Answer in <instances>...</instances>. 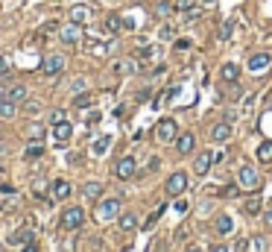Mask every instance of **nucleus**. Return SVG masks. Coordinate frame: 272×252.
<instances>
[{"label":"nucleus","mask_w":272,"mask_h":252,"mask_svg":"<svg viewBox=\"0 0 272 252\" xmlns=\"http://www.w3.org/2000/svg\"><path fill=\"white\" fill-rule=\"evenodd\" d=\"M155 138H158L161 144H173V141L179 138V126H176V120H173V118L158 120V126H155Z\"/></svg>","instance_id":"7ed1b4c3"},{"label":"nucleus","mask_w":272,"mask_h":252,"mask_svg":"<svg viewBox=\"0 0 272 252\" xmlns=\"http://www.w3.org/2000/svg\"><path fill=\"white\" fill-rule=\"evenodd\" d=\"M91 103H94V97H91L88 91H82V94H76V97H73V109H88Z\"/></svg>","instance_id":"2f4dec72"},{"label":"nucleus","mask_w":272,"mask_h":252,"mask_svg":"<svg viewBox=\"0 0 272 252\" xmlns=\"http://www.w3.org/2000/svg\"><path fill=\"white\" fill-rule=\"evenodd\" d=\"M196 6V0H176V9L179 12H187V9H193Z\"/></svg>","instance_id":"ea45409f"},{"label":"nucleus","mask_w":272,"mask_h":252,"mask_svg":"<svg viewBox=\"0 0 272 252\" xmlns=\"http://www.w3.org/2000/svg\"><path fill=\"white\" fill-rule=\"evenodd\" d=\"M65 65H68V59H65L62 53H53V56H47V59L41 62V73H44V76H59V73L65 70Z\"/></svg>","instance_id":"39448f33"},{"label":"nucleus","mask_w":272,"mask_h":252,"mask_svg":"<svg viewBox=\"0 0 272 252\" xmlns=\"http://www.w3.org/2000/svg\"><path fill=\"white\" fill-rule=\"evenodd\" d=\"M9 59H6V56H0V76H6V73H9Z\"/></svg>","instance_id":"a18cd8bd"},{"label":"nucleus","mask_w":272,"mask_h":252,"mask_svg":"<svg viewBox=\"0 0 272 252\" xmlns=\"http://www.w3.org/2000/svg\"><path fill=\"white\" fill-rule=\"evenodd\" d=\"M70 135H73V126H70V120L53 123V141H56V144H68Z\"/></svg>","instance_id":"f8f14e48"},{"label":"nucleus","mask_w":272,"mask_h":252,"mask_svg":"<svg viewBox=\"0 0 272 252\" xmlns=\"http://www.w3.org/2000/svg\"><path fill=\"white\" fill-rule=\"evenodd\" d=\"M3 100L15 103V106H24V103H27V85H6Z\"/></svg>","instance_id":"9b49d317"},{"label":"nucleus","mask_w":272,"mask_h":252,"mask_svg":"<svg viewBox=\"0 0 272 252\" xmlns=\"http://www.w3.org/2000/svg\"><path fill=\"white\" fill-rule=\"evenodd\" d=\"M70 91H73V94H82V91H88V82L79 76V79H73V82H70Z\"/></svg>","instance_id":"c9c22d12"},{"label":"nucleus","mask_w":272,"mask_h":252,"mask_svg":"<svg viewBox=\"0 0 272 252\" xmlns=\"http://www.w3.org/2000/svg\"><path fill=\"white\" fill-rule=\"evenodd\" d=\"M231 30H234V18H228V21H225V27H222V33H220L222 41H228V38H231Z\"/></svg>","instance_id":"4c0bfd02"},{"label":"nucleus","mask_w":272,"mask_h":252,"mask_svg":"<svg viewBox=\"0 0 272 252\" xmlns=\"http://www.w3.org/2000/svg\"><path fill=\"white\" fill-rule=\"evenodd\" d=\"M237 188H243V191H257V188H260V173H257L252 164H243V167L237 170Z\"/></svg>","instance_id":"f03ea898"},{"label":"nucleus","mask_w":272,"mask_h":252,"mask_svg":"<svg viewBox=\"0 0 272 252\" xmlns=\"http://www.w3.org/2000/svg\"><path fill=\"white\" fill-rule=\"evenodd\" d=\"M138 56H141V59H155V56H158V50H155V47H144Z\"/></svg>","instance_id":"37998d69"},{"label":"nucleus","mask_w":272,"mask_h":252,"mask_svg":"<svg viewBox=\"0 0 272 252\" xmlns=\"http://www.w3.org/2000/svg\"><path fill=\"white\" fill-rule=\"evenodd\" d=\"M263 223H266V226H272V208H266V211H263Z\"/></svg>","instance_id":"8fccbe9b"},{"label":"nucleus","mask_w":272,"mask_h":252,"mask_svg":"<svg viewBox=\"0 0 272 252\" xmlns=\"http://www.w3.org/2000/svg\"><path fill=\"white\" fill-rule=\"evenodd\" d=\"M62 120H68V118H65V109H53L50 123H62Z\"/></svg>","instance_id":"a19ab883"},{"label":"nucleus","mask_w":272,"mask_h":252,"mask_svg":"<svg viewBox=\"0 0 272 252\" xmlns=\"http://www.w3.org/2000/svg\"><path fill=\"white\" fill-rule=\"evenodd\" d=\"M82 197H85L88 202H97L102 197V182H85V185H82Z\"/></svg>","instance_id":"f3484780"},{"label":"nucleus","mask_w":272,"mask_h":252,"mask_svg":"<svg viewBox=\"0 0 272 252\" xmlns=\"http://www.w3.org/2000/svg\"><path fill=\"white\" fill-rule=\"evenodd\" d=\"M211 164H214V152L202 150L199 155H196V158H193V173H196V176H208Z\"/></svg>","instance_id":"9d476101"},{"label":"nucleus","mask_w":272,"mask_h":252,"mask_svg":"<svg viewBox=\"0 0 272 252\" xmlns=\"http://www.w3.org/2000/svg\"><path fill=\"white\" fill-rule=\"evenodd\" d=\"M205 6H217V0H202Z\"/></svg>","instance_id":"603ef678"},{"label":"nucleus","mask_w":272,"mask_h":252,"mask_svg":"<svg viewBox=\"0 0 272 252\" xmlns=\"http://www.w3.org/2000/svg\"><path fill=\"white\" fill-rule=\"evenodd\" d=\"M33 191H35V197H38V200H47V185H44V179H35Z\"/></svg>","instance_id":"72a5a7b5"},{"label":"nucleus","mask_w":272,"mask_h":252,"mask_svg":"<svg viewBox=\"0 0 272 252\" xmlns=\"http://www.w3.org/2000/svg\"><path fill=\"white\" fill-rule=\"evenodd\" d=\"M24 155H27L30 161H33V158H41V155H44V144H41V141H33V144L24 150Z\"/></svg>","instance_id":"bb28decb"},{"label":"nucleus","mask_w":272,"mask_h":252,"mask_svg":"<svg viewBox=\"0 0 272 252\" xmlns=\"http://www.w3.org/2000/svg\"><path fill=\"white\" fill-rule=\"evenodd\" d=\"M82 223H85V211H82L79 205H70L68 211L62 214V229H68V232L82 229Z\"/></svg>","instance_id":"20e7f679"},{"label":"nucleus","mask_w":272,"mask_h":252,"mask_svg":"<svg viewBox=\"0 0 272 252\" xmlns=\"http://www.w3.org/2000/svg\"><path fill=\"white\" fill-rule=\"evenodd\" d=\"M269 109H272V97H269Z\"/></svg>","instance_id":"5fc2aeb1"},{"label":"nucleus","mask_w":272,"mask_h":252,"mask_svg":"<svg viewBox=\"0 0 272 252\" xmlns=\"http://www.w3.org/2000/svg\"><path fill=\"white\" fill-rule=\"evenodd\" d=\"M173 35H176V30H173L170 24H167V27H161V33H158V38H164V41H170Z\"/></svg>","instance_id":"79ce46f5"},{"label":"nucleus","mask_w":272,"mask_h":252,"mask_svg":"<svg viewBox=\"0 0 272 252\" xmlns=\"http://www.w3.org/2000/svg\"><path fill=\"white\" fill-rule=\"evenodd\" d=\"M176 94H179V88H167V91H161V94L155 97V103H153V106H155V109H161V106H164L167 100H173Z\"/></svg>","instance_id":"c756f323"},{"label":"nucleus","mask_w":272,"mask_h":252,"mask_svg":"<svg viewBox=\"0 0 272 252\" xmlns=\"http://www.w3.org/2000/svg\"><path fill=\"white\" fill-rule=\"evenodd\" d=\"M269 65H272V56H269V53H255V56L246 62V67H249L252 73H260V70H266Z\"/></svg>","instance_id":"ddd939ff"},{"label":"nucleus","mask_w":272,"mask_h":252,"mask_svg":"<svg viewBox=\"0 0 272 252\" xmlns=\"http://www.w3.org/2000/svg\"><path fill=\"white\" fill-rule=\"evenodd\" d=\"M70 21L73 24H88L91 21V6H70Z\"/></svg>","instance_id":"aec40b11"},{"label":"nucleus","mask_w":272,"mask_h":252,"mask_svg":"<svg viewBox=\"0 0 272 252\" xmlns=\"http://www.w3.org/2000/svg\"><path fill=\"white\" fill-rule=\"evenodd\" d=\"M196 18H199V9H196V6H193V9H187V12H185V21H187V24H193Z\"/></svg>","instance_id":"c03bdc74"},{"label":"nucleus","mask_w":272,"mask_h":252,"mask_svg":"<svg viewBox=\"0 0 272 252\" xmlns=\"http://www.w3.org/2000/svg\"><path fill=\"white\" fill-rule=\"evenodd\" d=\"M117 226L123 229V232H135V229H138V217H135V214H120Z\"/></svg>","instance_id":"b1692460"},{"label":"nucleus","mask_w":272,"mask_h":252,"mask_svg":"<svg viewBox=\"0 0 272 252\" xmlns=\"http://www.w3.org/2000/svg\"><path fill=\"white\" fill-rule=\"evenodd\" d=\"M161 214H164V205H161V208H158V211H155V214H150V220H147V223H144V229H153L155 223H158V217H161Z\"/></svg>","instance_id":"58836bf2"},{"label":"nucleus","mask_w":272,"mask_h":252,"mask_svg":"<svg viewBox=\"0 0 272 252\" xmlns=\"http://www.w3.org/2000/svg\"><path fill=\"white\" fill-rule=\"evenodd\" d=\"M173 12H176V3H170V0H161V3L155 6V15L158 18H170Z\"/></svg>","instance_id":"cd10ccee"},{"label":"nucleus","mask_w":272,"mask_h":252,"mask_svg":"<svg viewBox=\"0 0 272 252\" xmlns=\"http://www.w3.org/2000/svg\"><path fill=\"white\" fill-rule=\"evenodd\" d=\"M85 50L91 53V56H105V53L111 50V44H105L100 38H91V41H85Z\"/></svg>","instance_id":"4be33fe9"},{"label":"nucleus","mask_w":272,"mask_h":252,"mask_svg":"<svg viewBox=\"0 0 272 252\" xmlns=\"http://www.w3.org/2000/svg\"><path fill=\"white\" fill-rule=\"evenodd\" d=\"M211 252H231V246H228V243H214Z\"/></svg>","instance_id":"de8ad7c7"},{"label":"nucleus","mask_w":272,"mask_h":252,"mask_svg":"<svg viewBox=\"0 0 272 252\" xmlns=\"http://www.w3.org/2000/svg\"><path fill=\"white\" fill-rule=\"evenodd\" d=\"M105 30H108V33H120V30H123V18L120 15H105Z\"/></svg>","instance_id":"c85d7f7f"},{"label":"nucleus","mask_w":272,"mask_h":252,"mask_svg":"<svg viewBox=\"0 0 272 252\" xmlns=\"http://www.w3.org/2000/svg\"><path fill=\"white\" fill-rule=\"evenodd\" d=\"M214 232H217L220 237L231 235V232H234V220L228 217V214H220V217L214 220Z\"/></svg>","instance_id":"dca6fc26"},{"label":"nucleus","mask_w":272,"mask_h":252,"mask_svg":"<svg viewBox=\"0 0 272 252\" xmlns=\"http://www.w3.org/2000/svg\"><path fill=\"white\" fill-rule=\"evenodd\" d=\"M231 132H234V129H231V123H228V120L214 123V126H211V141L222 144V141H228V138H231Z\"/></svg>","instance_id":"4468645a"},{"label":"nucleus","mask_w":272,"mask_h":252,"mask_svg":"<svg viewBox=\"0 0 272 252\" xmlns=\"http://www.w3.org/2000/svg\"><path fill=\"white\" fill-rule=\"evenodd\" d=\"M56 30H59V24H56V21H50V24H44V27H41V33L47 35V33H56Z\"/></svg>","instance_id":"49530a36"},{"label":"nucleus","mask_w":272,"mask_h":252,"mask_svg":"<svg viewBox=\"0 0 272 252\" xmlns=\"http://www.w3.org/2000/svg\"><path fill=\"white\" fill-rule=\"evenodd\" d=\"M94 123H100V112H94V115H88V126H94Z\"/></svg>","instance_id":"09e8293b"},{"label":"nucleus","mask_w":272,"mask_h":252,"mask_svg":"<svg viewBox=\"0 0 272 252\" xmlns=\"http://www.w3.org/2000/svg\"><path fill=\"white\" fill-rule=\"evenodd\" d=\"M257 161H260V164H269L272 161V141H263V144L257 147Z\"/></svg>","instance_id":"393cba45"},{"label":"nucleus","mask_w":272,"mask_h":252,"mask_svg":"<svg viewBox=\"0 0 272 252\" xmlns=\"http://www.w3.org/2000/svg\"><path fill=\"white\" fill-rule=\"evenodd\" d=\"M164 191H167L170 197H182V194L187 191V173H185V170H176V173H170V179H167Z\"/></svg>","instance_id":"423d86ee"},{"label":"nucleus","mask_w":272,"mask_h":252,"mask_svg":"<svg viewBox=\"0 0 272 252\" xmlns=\"http://www.w3.org/2000/svg\"><path fill=\"white\" fill-rule=\"evenodd\" d=\"M50 191H53V200H68L70 197V182L68 179H56Z\"/></svg>","instance_id":"6ab92c4d"},{"label":"nucleus","mask_w":272,"mask_h":252,"mask_svg":"<svg viewBox=\"0 0 272 252\" xmlns=\"http://www.w3.org/2000/svg\"><path fill=\"white\" fill-rule=\"evenodd\" d=\"M263 211V200L260 197H249V200L243 202V214H249V217H257Z\"/></svg>","instance_id":"412c9836"},{"label":"nucleus","mask_w":272,"mask_h":252,"mask_svg":"<svg viewBox=\"0 0 272 252\" xmlns=\"http://www.w3.org/2000/svg\"><path fill=\"white\" fill-rule=\"evenodd\" d=\"M246 252H269V240L263 235H255L246 240Z\"/></svg>","instance_id":"a211bd4d"},{"label":"nucleus","mask_w":272,"mask_h":252,"mask_svg":"<svg viewBox=\"0 0 272 252\" xmlns=\"http://www.w3.org/2000/svg\"><path fill=\"white\" fill-rule=\"evenodd\" d=\"M220 79L222 82H228V85H234L240 79V65L237 62H225V65L220 67Z\"/></svg>","instance_id":"2eb2a0df"},{"label":"nucleus","mask_w":272,"mask_h":252,"mask_svg":"<svg viewBox=\"0 0 272 252\" xmlns=\"http://www.w3.org/2000/svg\"><path fill=\"white\" fill-rule=\"evenodd\" d=\"M15 115H18V106H15V103L0 100V118H3V120H12Z\"/></svg>","instance_id":"a878e982"},{"label":"nucleus","mask_w":272,"mask_h":252,"mask_svg":"<svg viewBox=\"0 0 272 252\" xmlns=\"http://www.w3.org/2000/svg\"><path fill=\"white\" fill-rule=\"evenodd\" d=\"M120 197H108V200H102L97 202V220L100 223H111V220H117L120 217Z\"/></svg>","instance_id":"f257e3e1"},{"label":"nucleus","mask_w":272,"mask_h":252,"mask_svg":"<svg viewBox=\"0 0 272 252\" xmlns=\"http://www.w3.org/2000/svg\"><path fill=\"white\" fill-rule=\"evenodd\" d=\"M187 252H202V249H199V246H190V249H187Z\"/></svg>","instance_id":"864d4df0"},{"label":"nucleus","mask_w":272,"mask_h":252,"mask_svg":"<svg viewBox=\"0 0 272 252\" xmlns=\"http://www.w3.org/2000/svg\"><path fill=\"white\" fill-rule=\"evenodd\" d=\"M108 147H111V135H100V138L94 141V147H91V150H94V155H105Z\"/></svg>","instance_id":"5701e85b"},{"label":"nucleus","mask_w":272,"mask_h":252,"mask_svg":"<svg viewBox=\"0 0 272 252\" xmlns=\"http://www.w3.org/2000/svg\"><path fill=\"white\" fill-rule=\"evenodd\" d=\"M59 38H62V44H76L79 38H82V24H65V27H59Z\"/></svg>","instance_id":"6e6552de"},{"label":"nucleus","mask_w":272,"mask_h":252,"mask_svg":"<svg viewBox=\"0 0 272 252\" xmlns=\"http://www.w3.org/2000/svg\"><path fill=\"white\" fill-rule=\"evenodd\" d=\"M24 252H38V246H35L33 240H30V243H27V246H24Z\"/></svg>","instance_id":"3c124183"},{"label":"nucleus","mask_w":272,"mask_h":252,"mask_svg":"<svg viewBox=\"0 0 272 252\" xmlns=\"http://www.w3.org/2000/svg\"><path fill=\"white\" fill-rule=\"evenodd\" d=\"M24 112H27V115H38V112H41V103H38V100H27V103H24Z\"/></svg>","instance_id":"e433bc0d"},{"label":"nucleus","mask_w":272,"mask_h":252,"mask_svg":"<svg viewBox=\"0 0 272 252\" xmlns=\"http://www.w3.org/2000/svg\"><path fill=\"white\" fill-rule=\"evenodd\" d=\"M138 70V65L132 62V59H126V62H117L114 65V73H135Z\"/></svg>","instance_id":"473e14b6"},{"label":"nucleus","mask_w":272,"mask_h":252,"mask_svg":"<svg viewBox=\"0 0 272 252\" xmlns=\"http://www.w3.org/2000/svg\"><path fill=\"white\" fill-rule=\"evenodd\" d=\"M173 144H176V152H179V155H190V152L196 150V138H193V132H179V138H176Z\"/></svg>","instance_id":"1a4fd4ad"},{"label":"nucleus","mask_w":272,"mask_h":252,"mask_svg":"<svg viewBox=\"0 0 272 252\" xmlns=\"http://www.w3.org/2000/svg\"><path fill=\"white\" fill-rule=\"evenodd\" d=\"M44 132H47V129H44L41 123H30V129H27V138H30V141H41V138H44Z\"/></svg>","instance_id":"7c9ffc66"},{"label":"nucleus","mask_w":272,"mask_h":252,"mask_svg":"<svg viewBox=\"0 0 272 252\" xmlns=\"http://www.w3.org/2000/svg\"><path fill=\"white\" fill-rule=\"evenodd\" d=\"M12 240H15V243H30V240H33V232H30V229H21V232L12 235Z\"/></svg>","instance_id":"f704fd0d"},{"label":"nucleus","mask_w":272,"mask_h":252,"mask_svg":"<svg viewBox=\"0 0 272 252\" xmlns=\"http://www.w3.org/2000/svg\"><path fill=\"white\" fill-rule=\"evenodd\" d=\"M135 173H138V161L132 155H123L117 164H114V176H117V179H132Z\"/></svg>","instance_id":"0eeeda50"}]
</instances>
